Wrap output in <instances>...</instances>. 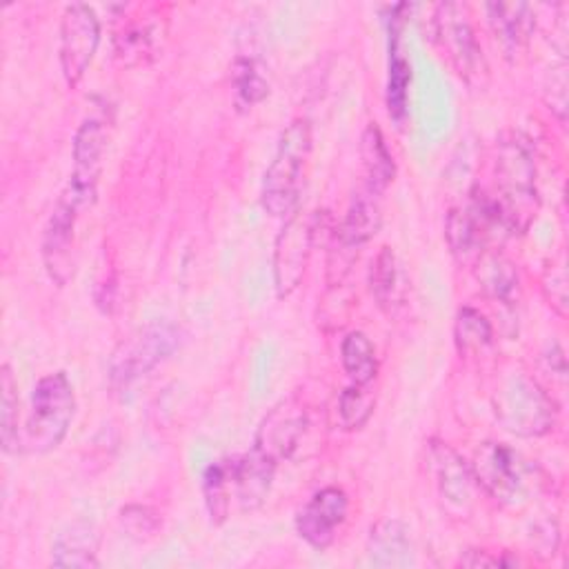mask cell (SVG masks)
<instances>
[{"label": "cell", "mask_w": 569, "mask_h": 569, "mask_svg": "<svg viewBox=\"0 0 569 569\" xmlns=\"http://www.w3.org/2000/svg\"><path fill=\"white\" fill-rule=\"evenodd\" d=\"M311 153V124L307 118L291 120L280 133L276 156L264 171L260 202L267 213L289 218L298 211L302 167Z\"/></svg>", "instance_id": "cell-1"}, {"label": "cell", "mask_w": 569, "mask_h": 569, "mask_svg": "<svg viewBox=\"0 0 569 569\" xmlns=\"http://www.w3.org/2000/svg\"><path fill=\"white\" fill-rule=\"evenodd\" d=\"M76 396L64 371L42 376L31 393V409L20 429V453H47L56 449L73 420Z\"/></svg>", "instance_id": "cell-2"}, {"label": "cell", "mask_w": 569, "mask_h": 569, "mask_svg": "<svg viewBox=\"0 0 569 569\" xmlns=\"http://www.w3.org/2000/svg\"><path fill=\"white\" fill-rule=\"evenodd\" d=\"M513 233L527 231L538 211L536 167L529 149L513 140L498 144L496 156V191H489Z\"/></svg>", "instance_id": "cell-3"}, {"label": "cell", "mask_w": 569, "mask_h": 569, "mask_svg": "<svg viewBox=\"0 0 569 569\" xmlns=\"http://www.w3.org/2000/svg\"><path fill=\"white\" fill-rule=\"evenodd\" d=\"M491 402L500 427L520 438L545 436L556 422V407L547 391L518 369L500 378Z\"/></svg>", "instance_id": "cell-4"}, {"label": "cell", "mask_w": 569, "mask_h": 569, "mask_svg": "<svg viewBox=\"0 0 569 569\" xmlns=\"http://www.w3.org/2000/svg\"><path fill=\"white\" fill-rule=\"evenodd\" d=\"M469 467L478 487L500 505L518 507L531 493L533 467L505 442H482Z\"/></svg>", "instance_id": "cell-5"}, {"label": "cell", "mask_w": 569, "mask_h": 569, "mask_svg": "<svg viewBox=\"0 0 569 569\" xmlns=\"http://www.w3.org/2000/svg\"><path fill=\"white\" fill-rule=\"evenodd\" d=\"M178 347V329L169 322H151L124 338L111 353L109 382L127 391L133 382L158 367Z\"/></svg>", "instance_id": "cell-6"}, {"label": "cell", "mask_w": 569, "mask_h": 569, "mask_svg": "<svg viewBox=\"0 0 569 569\" xmlns=\"http://www.w3.org/2000/svg\"><path fill=\"white\" fill-rule=\"evenodd\" d=\"M433 40L440 47L442 56L453 67V71L467 84L482 87L487 78V62L480 42L460 4L445 2L436 7Z\"/></svg>", "instance_id": "cell-7"}, {"label": "cell", "mask_w": 569, "mask_h": 569, "mask_svg": "<svg viewBox=\"0 0 569 569\" xmlns=\"http://www.w3.org/2000/svg\"><path fill=\"white\" fill-rule=\"evenodd\" d=\"M316 238V213L293 211L273 244V287L278 298L291 296L307 271Z\"/></svg>", "instance_id": "cell-8"}, {"label": "cell", "mask_w": 569, "mask_h": 569, "mask_svg": "<svg viewBox=\"0 0 569 569\" xmlns=\"http://www.w3.org/2000/svg\"><path fill=\"white\" fill-rule=\"evenodd\" d=\"M100 42V22L89 4L73 2L64 7L60 22V69L69 87L84 78Z\"/></svg>", "instance_id": "cell-9"}, {"label": "cell", "mask_w": 569, "mask_h": 569, "mask_svg": "<svg viewBox=\"0 0 569 569\" xmlns=\"http://www.w3.org/2000/svg\"><path fill=\"white\" fill-rule=\"evenodd\" d=\"M82 211L84 207L62 191L42 233V260L49 278L60 287L73 273L76 222Z\"/></svg>", "instance_id": "cell-10"}, {"label": "cell", "mask_w": 569, "mask_h": 569, "mask_svg": "<svg viewBox=\"0 0 569 569\" xmlns=\"http://www.w3.org/2000/svg\"><path fill=\"white\" fill-rule=\"evenodd\" d=\"M107 147L104 120L87 118L73 138V171L64 187L87 209L96 200V187L102 171V156Z\"/></svg>", "instance_id": "cell-11"}, {"label": "cell", "mask_w": 569, "mask_h": 569, "mask_svg": "<svg viewBox=\"0 0 569 569\" xmlns=\"http://www.w3.org/2000/svg\"><path fill=\"white\" fill-rule=\"evenodd\" d=\"M307 429V411L296 398L280 400L260 422L253 440V449L273 460L276 465L287 460Z\"/></svg>", "instance_id": "cell-12"}, {"label": "cell", "mask_w": 569, "mask_h": 569, "mask_svg": "<svg viewBox=\"0 0 569 569\" xmlns=\"http://www.w3.org/2000/svg\"><path fill=\"white\" fill-rule=\"evenodd\" d=\"M347 493L338 487H325L298 511L296 529L307 545L322 551L333 542L336 529L347 518Z\"/></svg>", "instance_id": "cell-13"}, {"label": "cell", "mask_w": 569, "mask_h": 569, "mask_svg": "<svg viewBox=\"0 0 569 569\" xmlns=\"http://www.w3.org/2000/svg\"><path fill=\"white\" fill-rule=\"evenodd\" d=\"M276 462L251 449L244 456L231 458V482L233 493L242 511L258 509L271 489V480L276 473Z\"/></svg>", "instance_id": "cell-14"}, {"label": "cell", "mask_w": 569, "mask_h": 569, "mask_svg": "<svg viewBox=\"0 0 569 569\" xmlns=\"http://www.w3.org/2000/svg\"><path fill=\"white\" fill-rule=\"evenodd\" d=\"M431 460L440 496L462 511L469 509L473 489L478 487L471 467L445 442H431Z\"/></svg>", "instance_id": "cell-15"}, {"label": "cell", "mask_w": 569, "mask_h": 569, "mask_svg": "<svg viewBox=\"0 0 569 569\" xmlns=\"http://www.w3.org/2000/svg\"><path fill=\"white\" fill-rule=\"evenodd\" d=\"M485 9L493 38L507 56H513L529 44L536 29V16L527 2H489Z\"/></svg>", "instance_id": "cell-16"}, {"label": "cell", "mask_w": 569, "mask_h": 569, "mask_svg": "<svg viewBox=\"0 0 569 569\" xmlns=\"http://www.w3.org/2000/svg\"><path fill=\"white\" fill-rule=\"evenodd\" d=\"M445 236L451 253L460 262H473L482 251L489 249V242L498 240L487 222L469 204L449 211Z\"/></svg>", "instance_id": "cell-17"}, {"label": "cell", "mask_w": 569, "mask_h": 569, "mask_svg": "<svg viewBox=\"0 0 569 569\" xmlns=\"http://www.w3.org/2000/svg\"><path fill=\"white\" fill-rule=\"evenodd\" d=\"M369 558L371 565L385 569H402L413 565V545L409 529L398 518H382L371 527L369 533Z\"/></svg>", "instance_id": "cell-18"}, {"label": "cell", "mask_w": 569, "mask_h": 569, "mask_svg": "<svg viewBox=\"0 0 569 569\" xmlns=\"http://www.w3.org/2000/svg\"><path fill=\"white\" fill-rule=\"evenodd\" d=\"M380 222V193L365 187L353 196L342 224L336 229V242L347 249L360 251V247L378 233Z\"/></svg>", "instance_id": "cell-19"}, {"label": "cell", "mask_w": 569, "mask_h": 569, "mask_svg": "<svg viewBox=\"0 0 569 569\" xmlns=\"http://www.w3.org/2000/svg\"><path fill=\"white\" fill-rule=\"evenodd\" d=\"M98 547H100L98 529L87 520H76L56 536L53 549H51V562L56 567L93 569L100 565Z\"/></svg>", "instance_id": "cell-20"}, {"label": "cell", "mask_w": 569, "mask_h": 569, "mask_svg": "<svg viewBox=\"0 0 569 569\" xmlns=\"http://www.w3.org/2000/svg\"><path fill=\"white\" fill-rule=\"evenodd\" d=\"M473 273H476V280L480 282L482 291L491 300H496L500 305H509V307H513L518 302V298H520L518 269L502 253L491 251V249L482 251L473 260Z\"/></svg>", "instance_id": "cell-21"}, {"label": "cell", "mask_w": 569, "mask_h": 569, "mask_svg": "<svg viewBox=\"0 0 569 569\" xmlns=\"http://www.w3.org/2000/svg\"><path fill=\"white\" fill-rule=\"evenodd\" d=\"M369 287H371V293H373L378 307L385 309L387 313L396 311L402 305L407 284H405V273H402L400 260L393 253V249L382 247L378 251V256L369 269Z\"/></svg>", "instance_id": "cell-22"}, {"label": "cell", "mask_w": 569, "mask_h": 569, "mask_svg": "<svg viewBox=\"0 0 569 569\" xmlns=\"http://www.w3.org/2000/svg\"><path fill=\"white\" fill-rule=\"evenodd\" d=\"M158 49V27L151 20L124 24L113 38V53L124 67L147 64Z\"/></svg>", "instance_id": "cell-23"}, {"label": "cell", "mask_w": 569, "mask_h": 569, "mask_svg": "<svg viewBox=\"0 0 569 569\" xmlns=\"http://www.w3.org/2000/svg\"><path fill=\"white\" fill-rule=\"evenodd\" d=\"M360 156H362V164H365V173H367L365 187L376 193H382L396 176V164H393V158H391V153L385 144V138L376 124H369L362 131Z\"/></svg>", "instance_id": "cell-24"}, {"label": "cell", "mask_w": 569, "mask_h": 569, "mask_svg": "<svg viewBox=\"0 0 569 569\" xmlns=\"http://www.w3.org/2000/svg\"><path fill=\"white\" fill-rule=\"evenodd\" d=\"M231 458L218 460L207 467L202 476V493H204V505L211 516V522L220 525L229 516V505H231Z\"/></svg>", "instance_id": "cell-25"}, {"label": "cell", "mask_w": 569, "mask_h": 569, "mask_svg": "<svg viewBox=\"0 0 569 569\" xmlns=\"http://www.w3.org/2000/svg\"><path fill=\"white\" fill-rule=\"evenodd\" d=\"M340 358L353 385H369L376 378L378 360L371 340L362 331H351L340 345Z\"/></svg>", "instance_id": "cell-26"}, {"label": "cell", "mask_w": 569, "mask_h": 569, "mask_svg": "<svg viewBox=\"0 0 569 569\" xmlns=\"http://www.w3.org/2000/svg\"><path fill=\"white\" fill-rule=\"evenodd\" d=\"M231 82L233 98L240 109H251L253 104L262 102L269 93V82L253 58H236L231 67Z\"/></svg>", "instance_id": "cell-27"}, {"label": "cell", "mask_w": 569, "mask_h": 569, "mask_svg": "<svg viewBox=\"0 0 569 569\" xmlns=\"http://www.w3.org/2000/svg\"><path fill=\"white\" fill-rule=\"evenodd\" d=\"M18 387L9 365L0 369V440L7 453L20 451V429H18Z\"/></svg>", "instance_id": "cell-28"}, {"label": "cell", "mask_w": 569, "mask_h": 569, "mask_svg": "<svg viewBox=\"0 0 569 569\" xmlns=\"http://www.w3.org/2000/svg\"><path fill=\"white\" fill-rule=\"evenodd\" d=\"M453 336L460 353H476L491 345V325L489 320L473 307H462L456 316Z\"/></svg>", "instance_id": "cell-29"}, {"label": "cell", "mask_w": 569, "mask_h": 569, "mask_svg": "<svg viewBox=\"0 0 569 569\" xmlns=\"http://www.w3.org/2000/svg\"><path fill=\"white\" fill-rule=\"evenodd\" d=\"M409 84H411V67L405 56H400L391 47V58H389V78H387V109L389 116L396 122H402L407 116V104H409Z\"/></svg>", "instance_id": "cell-30"}, {"label": "cell", "mask_w": 569, "mask_h": 569, "mask_svg": "<svg viewBox=\"0 0 569 569\" xmlns=\"http://www.w3.org/2000/svg\"><path fill=\"white\" fill-rule=\"evenodd\" d=\"M373 396L367 391V385H349L338 398V418L345 429H360L373 413Z\"/></svg>", "instance_id": "cell-31"}, {"label": "cell", "mask_w": 569, "mask_h": 569, "mask_svg": "<svg viewBox=\"0 0 569 569\" xmlns=\"http://www.w3.org/2000/svg\"><path fill=\"white\" fill-rule=\"evenodd\" d=\"M120 522L127 529V533L138 540L151 538L160 527V518L156 516V511L149 507H142V505L124 507L120 511Z\"/></svg>", "instance_id": "cell-32"}]
</instances>
